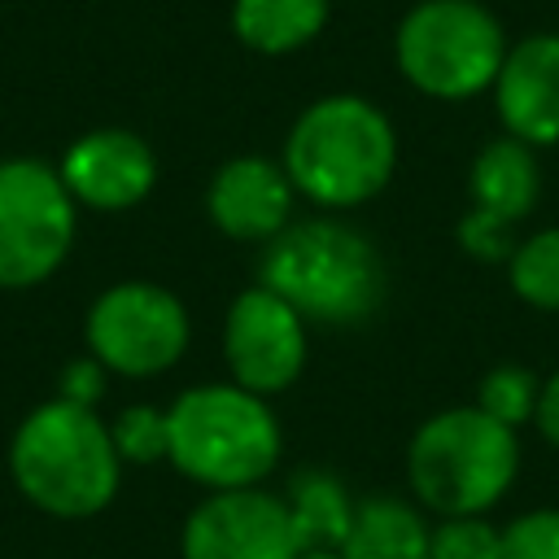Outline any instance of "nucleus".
<instances>
[{
	"label": "nucleus",
	"instance_id": "1",
	"mask_svg": "<svg viewBox=\"0 0 559 559\" xmlns=\"http://www.w3.org/2000/svg\"><path fill=\"white\" fill-rule=\"evenodd\" d=\"M258 284L280 293L306 323L358 328L384 306L389 271L367 231L319 214L262 245Z\"/></svg>",
	"mask_w": 559,
	"mask_h": 559
},
{
	"label": "nucleus",
	"instance_id": "2",
	"mask_svg": "<svg viewBox=\"0 0 559 559\" xmlns=\"http://www.w3.org/2000/svg\"><path fill=\"white\" fill-rule=\"evenodd\" d=\"M293 192L323 210H354L380 197L397 166V131L380 105L354 92H332L306 105L280 157Z\"/></svg>",
	"mask_w": 559,
	"mask_h": 559
},
{
	"label": "nucleus",
	"instance_id": "3",
	"mask_svg": "<svg viewBox=\"0 0 559 559\" xmlns=\"http://www.w3.org/2000/svg\"><path fill=\"white\" fill-rule=\"evenodd\" d=\"M13 485L31 507L57 520H87L105 511L122 480L109 424L92 406L66 397L39 402L9 441Z\"/></svg>",
	"mask_w": 559,
	"mask_h": 559
},
{
	"label": "nucleus",
	"instance_id": "4",
	"mask_svg": "<svg viewBox=\"0 0 559 559\" xmlns=\"http://www.w3.org/2000/svg\"><path fill=\"white\" fill-rule=\"evenodd\" d=\"M170 450L188 480L214 489H249L262 485L280 463V419L266 397L240 384H192L166 406Z\"/></svg>",
	"mask_w": 559,
	"mask_h": 559
},
{
	"label": "nucleus",
	"instance_id": "5",
	"mask_svg": "<svg viewBox=\"0 0 559 559\" xmlns=\"http://www.w3.org/2000/svg\"><path fill=\"white\" fill-rule=\"evenodd\" d=\"M520 472L515 428L480 406H450L424 419L406 445V485L437 515H485L507 498Z\"/></svg>",
	"mask_w": 559,
	"mask_h": 559
},
{
	"label": "nucleus",
	"instance_id": "6",
	"mask_svg": "<svg viewBox=\"0 0 559 559\" xmlns=\"http://www.w3.org/2000/svg\"><path fill=\"white\" fill-rule=\"evenodd\" d=\"M507 35L480 0H419L393 31L402 79L432 100H472L493 87Z\"/></svg>",
	"mask_w": 559,
	"mask_h": 559
},
{
	"label": "nucleus",
	"instance_id": "7",
	"mask_svg": "<svg viewBox=\"0 0 559 559\" xmlns=\"http://www.w3.org/2000/svg\"><path fill=\"white\" fill-rule=\"evenodd\" d=\"M79 205L61 170L39 157H0V288L44 284L70 253Z\"/></svg>",
	"mask_w": 559,
	"mask_h": 559
},
{
	"label": "nucleus",
	"instance_id": "8",
	"mask_svg": "<svg viewBox=\"0 0 559 559\" xmlns=\"http://www.w3.org/2000/svg\"><path fill=\"white\" fill-rule=\"evenodd\" d=\"M83 336L87 354L105 371L144 380L170 371L183 358L192 319L170 288L153 280H118L87 306Z\"/></svg>",
	"mask_w": 559,
	"mask_h": 559
},
{
	"label": "nucleus",
	"instance_id": "9",
	"mask_svg": "<svg viewBox=\"0 0 559 559\" xmlns=\"http://www.w3.org/2000/svg\"><path fill=\"white\" fill-rule=\"evenodd\" d=\"M223 358L231 384L271 397L306 371V319L271 288L253 284L231 297L223 319Z\"/></svg>",
	"mask_w": 559,
	"mask_h": 559
},
{
	"label": "nucleus",
	"instance_id": "10",
	"mask_svg": "<svg viewBox=\"0 0 559 559\" xmlns=\"http://www.w3.org/2000/svg\"><path fill=\"white\" fill-rule=\"evenodd\" d=\"M183 559H297L301 542L284 493L262 485L205 493L179 533Z\"/></svg>",
	"mask_w": 559,
	"mask_h": 559
},
{
	"label": "nucleus",
	"instance_id": "11",
	"mask_svg": "<svg viewBox=\"0 0 559 559\" xmlns=\"http://www.w3.org/2000/svg\"><path fill=\"white\" fill-rule=\"evenodd\" d=\"M57 170H61V183L70 188L74 205H87L100 214L140 205L157 183V157H153L148 140H140L135 131H122V127H96V131L79 135L61 153Z\"/></svg>",
	"mask_w": 559,
	"mask_h": 559
},
{
	"label": "nucleus",
	"instance_id": "12",
	"mask_svg": "<svg viewBox=\"0 0 559 559\" xmlns=\"http://www.w3.org/2000/svg\"><path fill=\"white\" fill-rule=\"evenodd\" d=\"M293 183L280 162L262 153L227 157L210 188H205V214L210 223L245 245H266L293 223Z\"/></svg>",
	"mask_w": 559,
	"mask_h": 559
},
{
	"label": "nucleus",
	"instance_id": "13",
	"mask_svg": "<svg viewBox=\"0 0 559 559\" xmlns=\"http://www.w3.org/2000/svg\"><path fill=\"white\" fill-rule=\"evenodd\" d=\"M489 92L507 135L524 140L528 148L559 144V35L537 31L507 44Z\"/></svg>",
	"mask_w": 559,
	"mask_h": 559
},
{
	"label": "nucleus",
	"instance_id": "14",
	"mask_svg": "<svg viewBox=\"0 0 559 559\" xmlns=\"http://www.w3.org/2000/svg\"><path fill=\"white\" fill-rule=\"evenodd\" d=\"M467 192H472L476 210H489L507 223L528 218L542 197L537 148H528L515 135H498V140L480 144V153L472 157V170H467Z\"/></svg>",
	"mask_w": 559,
	"mask_h": 559
},
{
	"label": "nucleus",
	"instance_id": "15",
	"mask_svg": "<svg viewBox=\"0 0 559 559\" xmlns=\"http://www.w3.org/2000/svg\"><path fill=\"white\" fill-rule=\"evenodd\" d=\"M428 537H432V524L419 515L415 502L376 493V498L354 502L341 559H432Z\"/></svg>",
	"mask_w": 559,
	"mask_h": 559
},
{
	"label": "nucleus",
	"instance_id": "16",
	"mask_svg": "<svg viewBox=\"0 0 559 559\" xmlns=\"http://www.w3.org/2000/svg\"><path fill=\"white\" fill-rule=\"evenodd\" d=\"M323 26L328 0H231V35L262 57H288Z\"/></svg>",
	"mask_w": 559,
	"mask_h": 559
},
{
	"label": "nucleus",
	"instance_id": "17",
	"mask_svg": "<svg viewBox=\"0 0 559 559\" xmlns=\"http://www.w3.org/2000/svg\"><path fill=\"white\" fill-rule=\"evenodd\" d=\"M284 502H288L301 550H341L349 520H354V498L332 472H319V467L297 472Z\"/></svg>",
	"mask_w": 559,
	"mask_h": 559
},
{
	"label": "nucleus",
	"instance_id": "18",
	"mask_svg": "<svg viewBox=\"0 0 559 559\" xmlns=\"http://www.w3.org/2000/svg\"><path fill=\"white\" fill-rule=\"evenodd\" d=\"M507 284L524 306L559 314V227H542L515 245Z\"/></svg>",
	"mask_w": 559,
	"mask_h": 559
},
{
	"label": "nucleus",
	"instance_id": "19",
	"mask_svg": "<svg viewBox=\"0 0 559 559\" xmlns=\"http://www.w3.org/2000/svg\"><path fill=\"white\" fill-rule=\"evenodd\" d=\"M537 393H542V380L528 367H511L507 362V367H493V371L480 376L472 406H480L489 419H498V424L520 432L537 415Z\"/></svg>",
	"mask_w": 559,
	"mask_h": 559
},
{
	"label": "nucleus",
	"instance_id": "20",
	"mask_svg": "<svg viewBox=\"0 0 559 559\" xmlns=\"http://www.w3.org/2000/svg\"><path fill=\"white\" fill-rule=\"evenodd\" d=\"M109 437H114V450L122 463H162L166 450H170V428H166V411L162 406H148V402H135V406H122L114 419H109Z\"/></svg>",
	"mask_w": 559,
	"mask_h": 559
},
{
	"label": "nucleus",
	"instance_id": "21",
	"mask_svg": "<svg viewBox=\"0 0 559 559\" xmlns=\"http://www.w3.org/2000/svg\"><path fill=\"white\" fill-rule=\"evenodd\" d=\"M432 559H498L502 555V528H493L485 515H441L428 537Z\"/></svg>",
	"mask_w": 559,
	"mask_h": 559
},
{
	"label": "nucleus",
	"instance_id": "22",
	"mask_svg": "<svg viewBox=\"0 0 559 559\" xmlns=\"http://www.w3.org/2000/svg\"><path fill=\"white\" fill-rule=\"evenodd\" d=\"M498 559H559V507H537L502 524Z\"/></svg>",
	"mask_w": 559,
	"mask_h": 559
},
{
	"label": "nucleus",
	"instance_id": "23",
	"mask_svg": "<svg viewBox=\"0 0 559 559\" xmlns=\"http://www.w3.org/2000/svg\"><path fill=\"white\" fill-rule=\"evenodd\" d=\"M454 236H459L463 253L476 258V262H511V253L520 245L515 240V223H507V218H498L489 210H476V205L459 218Z\"/></svg>",
	"mask_w": 559,
	"mask_h": 559
},
{
	"label": "nucleus",
	"instance_id": "24",
	"mask_svg": "<svg viewBox=\"0 0 559 559\" xmlns=\"http://www.w3.org/2000/svg\"><path fill=\"white\" fill-rule=\"evenodd\" d=\"M105 380H109V371H105L92 354H83V358L66 362V371H61V393H57V397H66V402H74V406H92V411H96V402L105 397Z\"/></svg>",
	"mask_w": 559,
	"mask_h": 559
},
{
	"label": "nucleus",
	"instance_id": "25",
	"mask_svg": "<svg viewBox=\"0 0 559 559\" xmlns=\"http://www.w3.org/2000/svg\"><path fill=\"white\" fill-rule=\"evenodd\" d=\"M537 432L559 450V371H550L542 380V393H537V415H533Z\"/></svg>",
	"mask_w": 559,
	"mask_h": 559
},
{
	"label": "nucleus",
	"instance_id": "26",
	"mask_svg": "<svg viewBox=\"0 0 559 559\" xmlns=\"http://www.w3.org/2000/svg\"><path fill=\"white\" fill-rule=\"evenodd\" d=\"M297 559H341V550H301Z\"/></svg>",
	"mask_w": 559,
	"mask_h": 559
}]
</instances>
